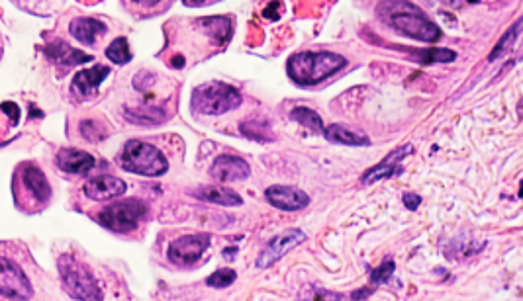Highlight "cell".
Here are the masks:
<instances>
[{
  "label": "cell",
  "mask_w": 523,
  "mask_h": 301,
  "mask_svg": "<svg viewBox=\"0 0 523 301\" xmlns=\"http://www.w3.org/2000/svg\"><path fill=\"white\" fill-rule=\"evenodd\" d=\"M380 14L386 18V23H390L400 33H406L408 38L420 39L425 43H435L441 38L437 26L410 2H384Z\"/></svg>",
  "instance_id": "cell-1"
},
{
  "label": "cell",
  "mask_w": 523,
  "mask_h": 301,
  "mask_svg": "<svg viewBox=\"0 0 523 301\" xmlns=\"http://www.w3.org/2000/svg\"><path fill=\"white\" fill-rule=\"evenodd\" d=\"M345 57L329 51H304L289 59V77L298 85L312 86L345 67Z\"/></svg>",
  "instance_id": "cell-2"
},
{
  "label": "cell",
  "mask_w": 523,
  "mask_h": 301,
  "mask_svg": "<svg viewBox=\"0 0 523 301\" xmlns=\"http://www.w3.org/2000/svg\"><path fill=\"white\" fill-rule=\"evenodd\" d=\"M59 276L65 292L77 301H102L98 282L88 270V266L77 260L73 255H63L59 258Z\"/></svg>",
  "instance_id": "cell-3"
},
{
  "label": "cell",
  "mask_w": 523,
  "mask_h": 301,
  "mask_svg": "<svg viewBox=\"0 0 523 301\" xmlns=\"http://www.w3.org/2000/svg\"><path fill=\"white\" fill-rule=\"evenodd\" d=\"M51 198V188L46 174L30 162H24L14 178V200L28 211H36L46 206Z\"/></svg>",
  "instance_id": "cell-4"
},
{
  "label": "cell",
  "mask_w": 523,
  "mask_h": 301,
  "mask_svg": "<svg viewBox=\"0 0 523 301\" xmlns=\"http://www.w3.org/2000/svg\"><path fill=\"white\" fill-rule=\"evenodd\" d=\"M120 167L141 176H161L169 170V162L157 147L132 139L125 143L124 151L120 154Z\"/></svg>",
  "instance_id": "cell-5"
},
{
  "label": "cell",
  "mask_w": 523,
  "mask_h": 301,
  "mask_svg": "<svg viewBox=\"0 0 523 301\" xmlns=\"http://www.w3.org/2000/svg\"><path fill=\"white\" fill-rule=\"evenodd\" d=\"M242 94L226 83H208L196 86L192 93V110L204 116H222L242 106Z\"/></svg>",
  "instance_id": "cell-6"
},
{
  "label": "cell",
  "mask_w": 523,
  "mask_h": 301,
  "mask_svg": "<svg viewBox=\"0 0 523 301\" xmlns=\"http://www.w3.org/2000/svg\"><path fill=\"white\" fill-rule=\"evenodd\" d=\"M145 216H147V204L138 198H130V200L116 201L106 209H102L98 213V221L110 231L130 233L140 225Z\"/></svg>",
  "instance_id": "cell-7"
},
{
  "label": "cell",
  "mask_w": 523,
  "mask_h": 301,
  "mask_svg": "<svg viewBox=\"0 0 523 301\" xmlns=\"http://www.w3.org/2000/svg\"><path fill=\"white\" fill-rule=\"evenodd\" d=\"M210 235L206 233H198V235H185L180 239L172 241L171 247L167 250L169 260L177 266L188 268V266H195L202 255L206 253V248L210 247Z\"/></svg>",
  "instance_id": "cell-8"
},
{
  "label": "cell",
  "mask_w": 523,
  "mask_h": 301,
  "mask_svg": "<svg viewBox=\"0 0 523 301\" xmlns=\"http://www.w3.org/2000/svg\"><path fill=\"white\" fill-rule=\"evenodd\" d=\"M0 295L10 300L28 301L31 297V284L20 266L0 256Z\"/></svg>",
  "instance_id": "cell-9"
},
{
  "label": "cell",
  "mask_w": 523,
  "mask_h": 301,
  "mask_svg": "<svg viewBox=\"0 0 523 301\" xmlns=\"http://www.w3.org/2000/svg\"><path fill=\"white\" fill-rule=\"evenodd\" d=\"M304 241L306 235L304 231H300V229H286V231H282L281 235H276V237H273V239L269 241V245L261 250V255L257 256V263H255L257 264V268L265 270L269 266H273V264L279 263L289 250L296 248L298 245H302Z\"/></svg>",
  "instance_id": "cell-10"
},
{
  "label": "cell",
  "mask_w": 523,
  "mask_h": 301,
  "mask_svg": "<svg viewBox=\"0 0 523 301\" xmlns=\"http://www.w3.org/2000/svg\"><path fill=\"white\" fill-rule=\"evenodd\" d=\"M265 198L269 204H273L274 208L284 209V211H298V209L306 208L310 204L308 194L302 192L300 188H294V186H271V188H266Z\"/></svg>",
  "instance_id": "cell-11"
},
{
  "label": "cell",
  "mask_w": 523,
  "mask_h": 301,
  "mask_svg": "<svg viewBox=\"0 0 523 301\" xmlns=\"http://www.w3.org/2000/svg\"><path fill=\"white\" fill-rule=\"evenodd\" d=\"M414 153V147L408 143V145H402V147L394 149L383 162H378L376 167L368 169L365 174H363V184H375L376 180H383V178H390L396 176L402 172L400 169V162L406 159L408 154Z\"/></svg>",
  "instance_id": "cell-12"
},
{
  "label": "cell",
  "mask_w": 523,
  "mask_h": 301,
  "mask_svg": "<svg viewBox=\"0 0 523 301\" xmlns=\"http://www.w3.org/2000/svg\"><path fill=\"white\" fill-rule=\"evenodd\" d=\"M110 75V67L104 65H96L93 69L78 70L75 78H73V85H71V93L77 96L78 100H88L93 98L98 86L104 78Z\"/></svg>",
  "instance_id": "cell-13"
},
{
  "label": "cell",
  "mask_w": 523,
  "mask_h": 301,
  "mask_svg": "<svg viewBox=\"0 0 523 301\" xmlns=\"http://www.w3.org/2000/svg\"><path fill=\"white\" fill-rule=\"evenodd\" d=\"M210 174L219 182H235V180H245L251 174V169L247 161L242 157L234 154H222L212 164Z\"/></svg>",
  "instance_id": "cell-14"
},
{
  "label": "cell",
  "mask_w": 523,
  "mask_h": 301,
  "mask_svg": "<svg viewBox=\"0 0 523 301\" xmlns=\"http://www.w3.org/2000/svg\"><path fill=\"white\" fill-rule=\"evenodd\" d=\"M83 192L90 198V200L104 201L118 198L125 192V182L116 176H94L90 180H86L83 186Z\"/></svg>",
  "instance_id": "cell-15"
},
{
  "label": "cell",
  "mask_w": 523,
  "mask_h": 301,
  "mask_svg": "<svg viewBox=\"0 0 523 301\" xmlns=\"http://www.w3.org/2000/svg\"><path fill=\"white\" fill-rule=\"evenodd\" d=\"M57 167L67 174H86L94 169L96 159L90 153L78 151V149H61L57 153Z\"/></svg>",
  "instance_id": "cell-16"
},
{
  "label": "cell",
  "mask_w": 523,
  "mask_h": 301,
  "mask_svg": "<svg viewBox=\"0 0 523 301\" xmlns=\"http://www.w3.org/2000/svg\"><path fill=\"white\" fill-rule=\"evenodd\" d=\"M69 31L71 36L75 39H78L81 43H85V46H94L96 39L102 38V36L108 31V28H106V23L100 22V20H96V18H75V20L69 23Z\"/></svg>",
  "instance_id": "cell-17"
},
{
  "label": "cell",
  "mask_w": 523,
  "mask_h": 301,
  "mask_svg": "<svg viewBox=\"0 0 523 301\" xmlns=\"http://www.w3.org/2000/svg\"><path fill=\"white\" fill-rule=\"evenodd\" d=\"M46 55L49 59H53L59 67H65V69H69V67H75V65H81V63H88L93 61V57L90 55H85L77 51V49H73L69 43H65L61 39H57L53 43H49L46 47Z\"/></svg>",
  "instance_id": "cell-18"
},
{
  "label": "cell",
  "mask_w": 523,
  "mask_h": 301,
  "mask_svg": "<svg viewBox=\"0 0 523 301\" xmlns=\"http://www.w3.org/2000/svg\"><path fill=\"white\" fill-rule=\"evenodd\" d=\"M326 139L331 143H339V145H351V147H361V145H368V137L363 133H357L355 130H349L341 124H333L323 130Z\"/></svg>",
  "instance_id": "cell-19"
},
{
  "label": "cell",
  "mask_w": 523,
  "mask_h": 301,
  "mask_svg": "<svg viewBox=\"0 0 523 301\" xmlns=\"http://www.w3.org/2000/svg\"><path fill=\"white\" fill-rule=\"evenodd\" d=\"M196 198L200 200L212 201V204H219V206H239L242 204V196H237L234 190L224 188V186H202L196 192H192Z\"/></svg>",
  "instance_id": "cell-20"
},
{
  "label": "cell",
  "mask_w": 523,
  "mask_h": 301,
  "mask_svg": "<svg viewBox=\"0 0 523 301\" xmlns=\"http://www.w3.org/2000/svg\"><path fill=\"white\" fill-rule=\"evenodd\" d=\"M242 132L251 137V139H257L261 143H265V141H273L274 135L271 132V125L266 122L265 117H259V120H247V122H243L242 124Z\"/></svg>",
  "instance_id": "cell-21"
},
{
  "label": "cell",
  "mask_w": 523,
  "mask_h": 301,
  "mask_svg": "<svg viewBox=\"0 0 523 301\" xmlns=\"http://www.w3.org/2000/svg\"><path fill=\"white\" fill-rule=\"evenodd\" d=\"M522 26H523V20H517L516 23H514V28L512 30H508L504 36H502V39L496 43V47H494V51L490 55H488V61L492 63L496 61L500 55H504L508 49H512L514 47V43L517 41V38H519V31H522Z\"/></svg>",
  "instance_id": "cell-22"
},
{
  "label": "cell",
  "mask_w": 523,
  "mask_h": 301,
  "mask_svg": "<svg viewBox=\"0 0 523 301\" xmlns=\"http://www.w3.org/2000/svg\"><path fill=\"white\" fill-rule=\"evenodd\" d=\"M290 117L298 122L300 125H304L312 132H323V124H321L320 114H316L314 110L310 108H294L290 112Z\"/></svg>",
  "instance_id": "cell-23"
},
{
  "label": "cell",
  "mask_w": 523,
  "mask_h": 301,
  "mask_svg": "<svg viewBox=\"0 0 523 301\" xmlns=\"http://www.w3.org/2000/svg\"><path fill=\"white\" fill-rule=\"evenodd\" d=\"M414 55L420 59L422 65L431 63H449L457 59V55L451 49H414Z\"/></svg>",
  "instance_id": "cell-24"
},
{
  "label": "cell",
  "mask_w": 523,
  "mask_h": 301,
  "mask_svg": "<svg viewBox=\"0 0 523 301\" xmlns=\"http://www.w3.org/2000/svg\"><path fill=\"white\" fill-rule=\"evenodd\" d=\"M106 57L112 63H116V65H125V63L132 61V51H130V46H128V39H114L108 46V49H106Z\"/></svg>",
  "instance_id": "cell-25"
},
{
  "label": "cell",
  "mask_w": 523,
  "mask_h": 301,
  "mask_svg": "<svg viewBox=\"0 0 523 301\" xmlns=\"http://www.w3.org/2000/svg\"><path fill=\"white\" fill-rule=\"evenodd\" d=\"M204 28H208L210 30L212 36H216L219 41H227L229 36H232V22H229V18H202V22H200Z\"/></svg>",
  "instance_id": "cell-26"
},
{
  "label": "cell",
  "mask_w": 523,
  "mask_h": 301,
  "mask_svg": "<svg viewBox=\"0 0 523 301\" xmlns=\"http://www.w3.org/2000/svg\"><path fill=\"white\" fill-rule=\"evenodd\" d=\"M125 117L133 122V124H159V122H163V112L161 110H155V108H141V110H128V114Z\"/></svg>",
  "instance_id": "cell-27"
},
{
  "label": "cell",
  "mask_w": 523,
  "mask_h": 301,
  "mask_svg": "<svg viewBox=\"0 0 523 301\" xmlns=\"http://www.w3.org/2000/svg\"><path fill=\"white\" fill-rule=\"evenodd\" d=\"M235 278H237V276H235L234 270H229V268H219V270H216L212 274L210 278L206 280V284L212 287H227L234 284Z\"/></svg>",
  "instance_id": "cell-28"
},
{
  "label": "cell",
  "mask_w": 523,
  "mask_h": 301,
  "mask_svg": "<svg viewBox=\"0 0 523 301\" xmlns=\"http://www.w3.org/2000/svg\"><path fill=\"white\" fill-rule=\"evenodd\" d=\"M394 268H396V266H394V263H392V260L380 264V266H378V268H375V270H373V274H371V282H373V284H380V282H386V280L390 278L392 274H394Z\"/></svg>",
  "instance_id": "cell-29"
},
{
  "label": "cell",
  "mask_w": 523,
  "mask_h": 301,
  "mask_svg": "<svg viewBox=\"0 0 523 301\" xmlns=\"http://www.w3.org/2000/svg\"><path fill=\"white\" fill-rule=\"evenodd\" d=\"M0 110L8 112L6 116L10 117V124H12V125L18 124V120H20V110H18V106H16V104H12V102H4V104L0 106Z\"/></svg>",
  "instance_id": "cell-30"
},
{
  "label": "cell",
  "mask_w": 523,
  "mask_h": 301,
  "mask_svg": "<svg viewBox=\"0 0 523 301\" xmlns=\"http://www.w3.org/2000/svg\"><path fill=\"white\" fill-rule=\"evenodd\" d=\"M422 204V198L418 196V194H412V192H408L404 194V206H406L408 209H415L418 206Z\"/></svg>",
  "instance_id": "cell-31"
},
{
  "label": "cell",
  "mask_w": 523,
  "mask_h": 301,
  "mask_svg": "<svg viewBox=\"0 0 523 301\" xmlns=\"http://www.w3.org/2000/svg\"><path fill=\"white\" fill-rule=\"evenodd\" d=\"M276 8H281V2H274L273 6L266 8V10H265V12H263V14H265L266 18H271V16H273V18H279V14H276Z\"/></svg>",
  "instance_id": "cell-32"
},
{
  "label": "cell",
  "mask_w": 523,
  "mask_h": 301,
  "mask_svg": "<svg viewBox=\"0 0 523 301\" xmlns=\"http://www.w3.org/2000/svg\"><path fill=\"white\" fill-rule=\"evenodd\" d=\"M187 6H206V4H212L208 0H196V2H190V0H185Z\"/></svg>",
  "instance_id": "cell-33"
},
{
  "label": "cell",
  "mask_w": 523,
  "mask_h": 301,
  "mask_svg": "<svg viewBox=\"0 0 523 301\" xmlns=\"http://www.w3.org/2000/svg\"><path fill=\"white\" fill-rule=\"evenodd\" d=\"M171 63H172V67H175V69H180V67L185 65V59H182V57L179 55V57H172Z\"/></svg>",
  "instance_id": "cell-34"
}]
</instances>
